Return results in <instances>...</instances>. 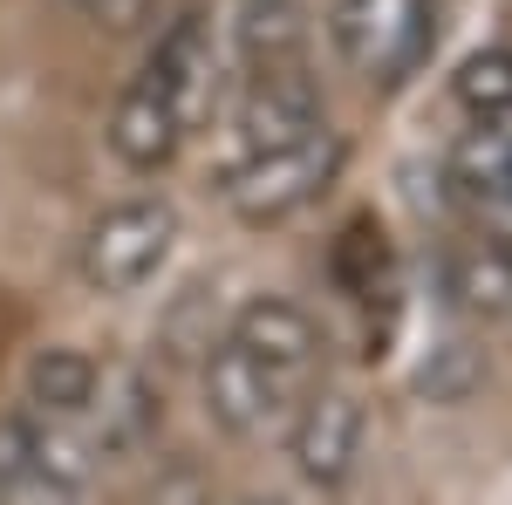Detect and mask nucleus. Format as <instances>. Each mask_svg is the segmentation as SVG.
<instances>
[{"label": "nucleus", "instance_id": "f257e3e1", "mask_svg": "<svg viewBox=\"0 0 512 505\" xmlns=\"http://www.w3.org/2000/svg\"><path fill=\"white\" fill-rule=\"evenodd\" d=\"M321 376V328L294 301H253L205 355V410L226 437H274Z\"/></svg>", "mask_w": 512, "mask_h": 505}, {"label": "nucleus", "instance_id": "f03ea898", "mask_svg": "<svg viewBox=\"0 0 512 505\" xmlns=\"http://www.w3.org/2000/svg\"><path fill=\"white\" fill-rule=\"evenodd\" d=\"M212 28L205 14H178L158 35V48L144 55V69L130 76V89L117 96V117H110V151L130 171H164L171 157L185 151L198 110L212 96Z\"/></svg>", "mask_w": 512, "mask_h": 505}, {"label": "nucleus", "instance_id": "7ed1b4c3", "mask_svg": "<svg viewBox=\"0 0 512 505\" xmlns=\"http://www.w3.org/2000/svg\"><path fill=\"white\" fill-rule=\"evenodd\" d=\"M342 171V137L315 123L287 144H260V151H233L226 157V205H233L246 226H280L294 212H308Z\"/></svg>", "mask_w": 512, "mask_h": 505}, {"label": "nucleus", "instance_id": "20e7f679", "mask_svg": "<svg viewBox=\"0 0 512 505\" xmlns=\"http://www.w3.org/2000/svg\"><path fill=\"white\" fill-rule=\"evenodd\" d=\"M328 41L362 82H403L437 41L431 0H335L328 7Z\"/></svg>", "mask_w": 512, "mask_h": 505}, {"label": "nucleus", "instance_id": "39448f33", "mask_svg": "<svg viewBox=\"0 0 512 505\" xmlns=\"http://www.w3.org/2000/svg\"><path fill=\"white\" fill-rule=\"evenodd\" d=\"M171 246H178V212L164 198H123L89 219L76 267L96 294H137L144 280H158Z\"/></svg>", "mask_w": 512, "mask_h": 505}, {"label": "nucleus", "instance_id": "423d86ee", "mask_svg": "<svg viewBox=\"0 0 512 505\" xmlns=\"http://www.w3.org/2000/svg\"><path fill=\"white\" fill-rule=\"evenodd\" d=\"M82 444L48 410L0 417V505H82Z\"/></svg>", "mask_w": 512, "mask_h": 505}, {"label": "nucleus", "instance_id": "0eeeda50", "mask_svg": "<svg viewBox=\"0 0 512 505\" xmlns=\"http://www.w3.org/2000/svg\"><path fill=\"white\" fill-rule=\"evenodd\" d=\"M444 192L472 219V233L512 239V110L458 130V144L444 151Z\"/></svg>", "mask_w": 512, "mask_h": 505}, {"label": "nucleus", "instance_id": "6e6552de", "mask_svg": "<svg viewBox=\"0 0 512 505\" xmlns=\"http://www.w3.org/2000/svg\"><path fill=\"white\" fill-rule=\"evenodd\" d=\"M362 437H369L362 396H355V389H335V383L308 389V396H301V410L287 417L294 471H301L315 492H335V485H349L355 458H362Z\"/></svg>", "mask_w": 512, "mask_h": 505}, {"label": "nucleus", "instance_id": "1a4fd4ad", "mask_svg": "<svg viewBox=\"0 0 512 505\" xmlns=\"http://www.w3.org/2000/svg\"><path fill=\"white\" fill-rule=\"evenodd\" d=\"M444 301L472 321H499L512 314V239L472 233L444 253Z\"/></svg>", "mask_w": 512, "mask_h": 505}, {"label": "nucleus", "instance_id": "9d476101", "mask_svg": "<svg viewBox=\"0 0 512 505\" xmlns=\"http://www.w3.org/2000/svg\"><path fill=\"white\" fill-rule=\"evenodd\" d=\"M96 362L82 349H41L35 362H28V403L35 410H48V417H82V410H96Z\"/></svg>", "mask_w": 512, "mask_h": 505}, {"label": "nucleus", "instance_id": "9b49d317", "mask_svg": "<svg viewBox=\"0 0 512 505\" xmlns=\"http://www.w3.org/2000/svg\"><path fill=\"white\" fill-rule=\"evenodd\" d=\"M239 35H246V62L253 69H280V62H301V0H246V21H239Z\"/></svg>", "mask_w": 512, "mask_h": 505}, {"label": "nucleus", "instance_id": "f8f14e48", "mask_svg": "<svg viewBox=\"0 0 512 505\" xmlns=\"http://www.w3.org/2000/svg\"><path fill=\"white\" fill-rule=\"evenodd\" d=\"M451 96L465 117H499L512 110V48H478L472 62L451 76Z\"/></svg>", "mask_w": 512, "mask_h": 505}, {"label": "nucleus", "instance_id": "ddd939ff", "mask_svg": "<svg viewBox=\"0 0 512 505\" xmlns=\"http://www.w3.org/2000/svg\"><path fill=\"white\" fill-rule=\"evenodd\" d=\"M76 7H96V14H110V7H123V0H76Z\"/></svg>", "mask_w": 512, "mask_h": 505}, {"label": "nucleus", "instance_id": "4468645a", "mask_svg": "<svg viewBox=\"0 0 512 505\" xmlns=\"http://www.w3.org/2000/svg\"><path fill=\"white\" fill-rule=\"evenodd\" d=\"M239 505H280V499H239Z\"/></svg>", "mask_w": 512, "mask_h": 505}]
</instances>
